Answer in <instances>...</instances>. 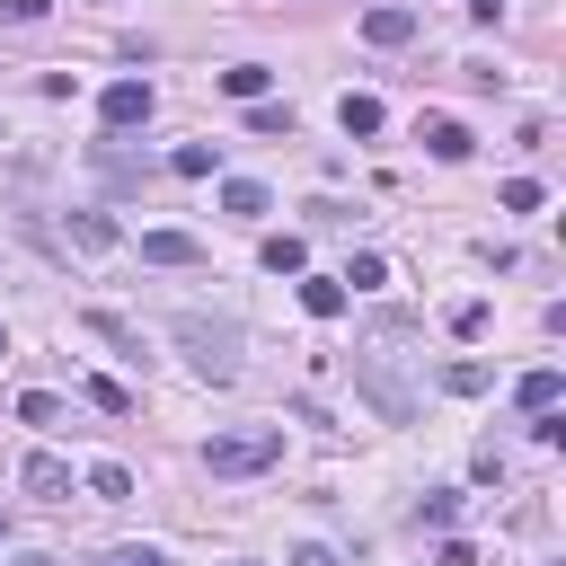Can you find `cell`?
<instances>
[{
  "mask_svg": "<svg viewBox=\"0 0 566 566\" xmlns=\"http://www.w3.org/2000/svg\"><path fill=\"white\" fill-rule=\"evenodd\" d=\"M221 97L256 106V97H265V71H256V62H230V71H221Z\"/></svg>",
  "mask_w": 566,
  "mask_h": 566,
  "instance_id": "cell-12",
  "label": "cell"
},
{
  "mask_svg": "<svg viewBox=\"0 0 566 566\" xmlns=\"http://www.w3.org/2000/svg\"><path fill=\"white\" fill-rule=\"evenodd\" d=\"M486 380H495V371H486V363H442V389H451V398H478V389H486Z\"/></svg>",
  "mask_w": 566,
  "mask_h": 566,
  "instance_id": "cell-19",
  "label": "cell"
},
{
  "mask_svg": "<svg viewBox=\"0 0 566 566\" xmlns=\"http://www.w3.org/2000/svg\"><path fill=\"white\" fill-rule=\"evenodd\" d=\"M283 460V424H239V433H212L203 442V469L212 478H256Z\"/></svg>",
  "mask_w": 566,
  "mask_h": 566,
  "instance_id": "cell-1",
  "label": "cell"
},
{
  "mask_svg": "<svg viewBox=\"0 0 566 566\" xmlns=\"http://www.w3.org/2000/svg\"><path fill=\"white\" fill-rule=\"evenodd\" d=\"M18 486H27V495H44V504H53V495H71V460H62V451H27Z\"/></svg>",
  "mask_w": 566,
  "mask_h": 566,
  "instance_id": "cell-5",
  "label": "cell"
},
{
  "mask_svg": "<svg viewBox=\"0 0 566 566\" xmlns=\"http://www.w3.org/2000/svg\"><path fill=\"white\" fill-rule=\"evenodd\" d=\"M336 124H345V133L363 142V133H380V124H389V106H380L371 88H345V106H336Z\"/></svg>",
  "mask_w": 566,
  "mask_h": 566,
  "instance_id": "cell-7",
  "label": "cell"
},
{
  "mask_svg": "<svg viewBox=\"0 0 566 566\" xmlns=\"http://www.w3.org/2000/svg\"><path fill=\"white\" fill-rule=\"evenodd\" d=\"M18 424L53 433V424H62V398H53V389H27V398H18Z\"/></svg>",
  "mask_w": 566,
  "mask_h": 566,
  "instance_id": "cell-14",
  "label": "cell"
},
{
  "mask_svg": "<svg viewBox=\"0 0 566 566\" xmlns=\"http://www.w3.org/2000/svg\"><path fill=\"white\" fill-rule=\"evenodd\" d=\"M142 256L150 265H203V239L195 230H142Z\"/></svg>",
  "mask_w": 566,
  "mask_h": 566,
  "instance_id": "cell-6",
  "label": "cell"
},
{
  "mask_svg": "<svg viewBox=\"0 0 566 566\" xmlns=\"http://www.w3.org/2000/svg\"><path fill=\"white\" fill-rule=\"evenodd\" d=\"M221 203H230L239 221H256V212H274V195H265L256 177H230V186H221Z\"/></svg>",
  "mask_w": 566,
  "mask_h": 566,
  "instance_id": "cell-11",
  "label": "cell"
},
{
  "mask_svg": "<svg viewBox=\"0 0 566 566\" xmlns=\"http://www.w3.org/2000/svg\"><path fill=\"white\" fill-rule=\"evenodd\" d=\"M150 106H159V88H150V80H115V88L97 97L106 133H133V124H150Z\"/></svg>",
  "mask_w": 566,
  "mask_h": 566,
  "instance_id": "cell-3",
  "label": "cell"
},
{
  "mask_svg": "<svg viewBox=\"0 0 566 566\" xmlns=\"http://www.w3.org/2000/svg\"><path fill=\"white\" fill-rule=\"evenodd\" d=\"M88 495H97V504H124V495H133V469L97 460V469H88Z\"/></svg>",
  "mask_w": 566,
  "mask_h": 566,
  "instance_id": "cell-15",
  "label": "cell"
},
{
  "mask_svg": "<svg viewBox=\"0 0 566 566\" xmlns=\"http://www.w3.org/2000/svg\"><path fill=\"white\" fill-rule=\"evenodd\" d=\"M88 407H106V416H133V389H124V380H88Z\"/></svg>",
  "mask_w": 566,
  "mask_h": 566,
  "instance_id": "cell-21",
  "label": "cell"
},
{
  "mask_svg": "<svg viewBox=\"0 0 566 566\" xmlns=\"http://www.w3.org/2000/svg\"><path fill=\"white\" fill-rule=\"evenodd\" d=\"M97 9H115V0H97Z\"/></svg>",
  "mask_w": 566,
  "mask_h": 566,
  "instance_id": "cell-28",
  "label": "cell"
},
{
  "mask_svg": "<svg viewBox=\"0 0 566 566\" xmlns=\"http://www.w3.org/2000/svg\"><path fill=\"white\" fill-rule=\"evenodd\" d=\"M292 566H336V548H318V539H301V548H292Z\"/></svg>",
  "mask_w": 566,
  "mask_h": 566,
  "instance_id": "cell-26",
  "label": "cell"
},
{
  "mask_svg": "<svg viewBox=\"0 0 566 566\" xmlns=\"http://www.w3.org/2000/svg\"><path fill=\"white\" fill-rule=\"evenodd\" d=\"M88 336H106V345H124V354H142V336L115 318V310H88Z\"/></svg>",
  "mask_w": 566,
  "mask_h": 566,
  "instance_id": "cell-20",
  "label": "cell"
},
{
  "mask_svg": "<svg viewBox=\"0 0 566 566\" xmlns=\"http://www.w3.org/2000/svg\"><path fill=\"white\" fill-rule=\"evenodd\" d=\"M177 345H186V363H195L203 380H239V327H230V318L186 310V318H177Z\"/></svg>",
  "mask_w": 566,
  "mask_h": 566,
  "instance_id": "cell-2",
  "label": "cell"
},
{
  "mask_svg": "<svg viewBox=\"0 0 566 566\" xmlns=\"http://www.w3.org/2000/svg\"><path fill=\"white\" fill-rule=\"evenodd\" d=\"M504 212H539V177H504Z\"/></svg>",
  "mask_w": 566,
  "mask_h": 566,
  "instance_id": "cell-22",
  "label": "cell"
},
{
  "mask_svg": "<svg viewBox=\"0 0 566 566\" xmlns=\"http://www.w3.org/2000/svg\"><path fill=\"white\" fill-rule=\"evenodd\" d=\"M451 336H486V301H460L451 310Z\"/></svg>",
  "mask_w": 566,
  "mask_h": 566,
  "instance_id": "cell-24",
  "label": "cell"
},
{
  "mask_svg": "<svg viewBox=\"0 0 566 566\" xmlns=\"http://www.w3.org/2000/svg\"><path fill=\"white\" fill-rule=\"evenodd\" d=\"M106 566H168V557H159V548H115Z\"/></svg>",
  "mask_w": 566,
  "mask_h": 566,
  "instance_id": "cell-27",
  "label": "cell"
},
{
  "mask_svg": "<svg viewBox=\"0 0 566 566\" xmlns=\"http://www.w3.org/2000/svg\"><path fill=\"white\" fill-rule=\"evenodd\" d=\"M44 9H53V0H0V18H9V27H35Z\"/></svg>",
  "mask_w": 566,
  "mask_h": 566,
  "instance_id": "cell-25",
  "label": "cell"
},
{
  "mask_svg": "<svg viewBox=\"0 0 566 566\" xmlns=\"http://www.w3.org/2000/svg\"><path fill=\"white\" fill-rule=\"evenodd\" d=\"M363 35H371V44H407V35H416V9H389V0H380V9H363Z\"/></svg>",
  "mask_w": 566,
  "mask_h": 566,
  "instance_id": "cell-8",
  "label": "cell"
},
{
  "mask_svg": "<svg viewBox=\"0 0 566 566\" xmlns=\"http://www.w3.org/2000/svg\"><path fill=\"white\" fill-rule=\"evenodd\" d=\"M336 283H354V292H380V283H389V256H371V248H363V256H354Z\"/></svg>",
  "mask_w": 566,
  "mask_h": 566,
  "instance_id": "cell-18",
  "label": "cell"
},
{
  "mask_svg": "<svg viewBox=\"0 0 566 566\" xmlns=\"http://www.w3.org/2000/svg\"><path fill=\"white\" fill-rule=\"evenodd\" d=\"M416 142H424L433 159H469V150H478V142H469V124H451V115H433V124H424Z\"/></svg>",
  "mask_w": 566,
  "mask_h": 566,
  "instance_id": "cell-9",
  "label": "cell"
},
{
  "mask_svg": "<svg viewBox=\"0 0 566 566\" xmlns=\"http://www.w3.org/2000/svg\"><path fill=\"white\" fill-rule=\"evenodd\" d=\"M0 354H9V336H0Z\"/></svg>",
  "mask_w": 566,
  "mask_h": 566,
  "instance_id": "cell-29",
  "label": "cell"
},
{
  "mask_svg": "<svg viewBox=\"0 0 566 566\" xmlns=\"http://www.w3.org/2000/svg\"><path fill=\"white\" fill-rule=\"evenodd\" d=\"M345 301H354V292H345L336 274H310V283H301V310H310V318H345Z\"/></svg>",
  "mask_w": 566,
  "mask_h": 566,
  "instance_id": "cell-10",
  "label": "cell"
},
{
  "mask_svg": "<svg viewBox=\"0 0 566 566\" xmlns=\"http://www.w3.org/2000/svg\"><path fill=\"white\" fill-rule=\"evenodd\" d=\"M212 159H221L212 142H177V150H168V168H177V177H212Z\"/></svg>",
  "mask_w": 566,
  "mask_h": 566,
  "instance_id": "cell-16",
  "label": "cell"
},
{
  "mask_svg": "<svg viewBox=\"0 0 566 566\" xmlns=\"http://www.w3.org/2000/svg\"><path fill=\"white\" fill-rule=\"evenodd\" d=\"M71 239H80V248H115V239H124V230H115V221H106V212H71Z\"/></svg>",
  "mask_w": 566,
  "mask_h": 566,
  "instance_id": "cell-17",
  "label": "cell"
},
{
  "mask_svg": "<svg viewBox=\"0 0 566 566\" xmlns=\"http://www.w3.org/2000/svg\"><path fill=\"white\" fill-rule=\"evenodd\" d=\"M248 124H256V133H292V106H265V97H256V106H248Z\"/></svg>",
  "mask_w": 566,
  "mask_h": 566,
  "instance_id": "cell-23",
  "label": "cell"
},
{
  "mask_svg": "<svg viewBox=\"0 0 566 566\" xmlns=\"http://www.w3.org/2000/svg\"><path fill=\"white\" fill-rule=\"evenodd\" d=\"M301 265H310V248H301L292 230H274V239H265V274H301Z\"/></svg>",
  "mask_w": 566,
  "mask_h": 566,
  "instance_id": "cell-13",
  "label": "cell"
},
{
  "mask_svg": "<svg viewBox=\"0 0 566 566\" xmlns=\"http://www.w3.org/2000/svg\"><path fill=\"white\" fill-rule=\"evenodd\" d=\"M557 398H566V371H557V363H531V371L513 380V407H522V416H548Z\"/></svg>",
  "mask_w": 566,
  "mask_h": 566,
  "instance_id": "cell-4",
  "label": "cell"
}]
</instances>
